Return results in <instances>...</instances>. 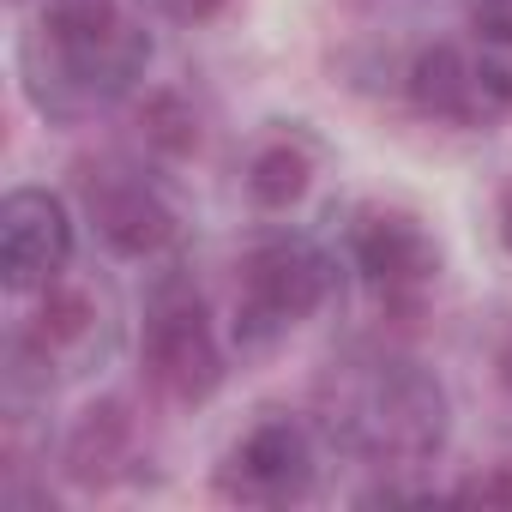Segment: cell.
Listing matches in <instances>:
<instances>
[{"label":"cell","mask_w":512,"mask_h":512,"mask_svg":"<svg viewBox=\"0 0 512 512\" xmlns=\"http://www.w3.org/2000/svg\"><path fill=\"white\" fill-rule=\"evenodd\" d=\"M494 229H500V247L512 253V175H506L500 193H494Z\"/></svg>","instance_id":"obj_17"},{"label":"cell","mask_w":512,"mask_h":512,"mask_svg":"<svg viewBox=\"0 0 512 512\" xmlns=\"http://www.w3.org/2000/svg\"><path fill=\"white\" fill-rule=\"evenodd\" d=\"M452 494L458 500H482V506H512V464H488V470L464 476Z\"/></svg>","instance_id":"obj_15"},{"label":"cell","mask_w":512,"mask_h":512,"mask_svg":"<svg viewBox=\"0 0 512 512\" xmlns=\"http://www.w3.org/2000/svg\"><path fill=\"white\" fill-rule=\"evenodd\" d=\"M139 139L163 157H187L199 151V115L181 103V91H151L139 103Z\"/></svg>","instance_id":"obj_13"},{"label":"cell","mask_w":512,"mask_h":512,"mask_svg":"<svg viewBox=\"0 0 512 512\" xmlns=\"http://www.w3.org/2000/svg\"><path fill=\"white\" fill-rule=\"evenodd\" d=\"M79 205L97 229V241L121 260H157V253L175 241L181 217L175 205L163 199V187L121 163V157H103V163H79Z\"/></svg>","instance_id":"obj_8"},{"label":"cell","mask_w":512,"mask_h":512,"mask_svg":"<svg viewBox=\"0 0 512 512\" xmlns=\"http://www.w3.org/2000/svg\"><path fill=\"white\" fill-rule=\"evenodd\" d=\"M320 482V446L290 410H260L217 464V494L241 506H296Z\"/></svg>","instance_id":"obj_7"},{"label":"cell","mask_w":512,"mask_h":512,"mask_svg":"<svg viewBox=\"0 0 512 512\" xmlns=\"http://www.w3.org/2000/svg\"><path fill=\"white\" fill-rule=\"evenodd\" d=\"M139 368L151 380L157 398L169 404H205L217 398L223 374H229V356H223V338L211 326V308L199 296L193 278L181 272H163L145 296V332H139Z\"/></svg>","instance_id":"obj_4"},{"label":"cell","mask_w":512,"mask_h":512,"mask_svg":"<svg viewBox=\"0 0 512 512\" xmlns=\"http://www.w3.org/2000/svg\"><path fill=\"white\" fill-rule=\"evenodd\" d=\"M344 253H350V272L368 284L374 308L392 314V320H416L422 302L440 284V266H446V253L428 235V223L410 205H392V199H362L350 211Z\"/></svg>","instance_id":"obj_5"},{"label":"cell","mask_w":512,"mask_h":512,"mask_svg":"<svg viewBox=\"0 0 512 512\" xmlns=\"http://www.w3.org/2000/svg\"><path fill=\"white\" fill-rule=\"evenodd\" d=\"M157 7L169 13V19H181V25H205V19H217L229 0H157Z\"/></svg>","instance_id":"obj_16"},{"label":"cell","mask_w":512,"mask_h":512,"mask_svg":"<svg viewBox=\"0 0 512 512\" xmlns=\"http://www.w3.org/2000/svg\"><path fill=\"white\" fill-rule=\"evenodd\" d=\"M464 19H470V37L512 49V0H464Z\"/></svg>","instance_id":"obj_14"},{"label":"cell","mask_w":512,"mask_h":512,"mask_svg":"<svg viewBox=\"0 0 512 512\" xmlns=\"http://www.w3.org/2000/svg\"><path fill=\"white\" fill-rule=\"evenodd\" d=\"M314 416L326 440L380 470H416L440 458L452 434V398L434 368L392 344H356L314 380Z\"/></svg>","instance_id":"obj_1"},{"label":"cell","mask_w":512,"mask_h":512,"mask_svg":"<svg viewBox=\"0 0 512 512\" xmlns=\"http://www.w3.org/2000/svg\"><path fill=\"white\" fill-rule=\"evenodd\" d=\"M19 67L43 115L79 121V115L121 103L145 79L151 37L121 0H49L25 37Z\"/></svg>","instance_id":"obj_2"},{"label":"cell","mask_w":512,"mask_h":512,"mask_svg":"<svg viewBox=\"0 0 512 512\" xmlns=\"http://www.w3.org/2000/svg\"><path fill=\"white\" fill-rule=\"evenodd\" d=\"M241 181H247V199L260 211H290L314 187V145L302 133H272L266 145H253Z\"/></svg>","instance_id":"obj_12"},{"label":"cell","mask_w":512,"mask_h":512,"mask_svg":"<svg viewBox=\"0 0 512 512\" xmlns=\"http://www.w3.org/2000/svg\"><path fill=\"white\" fill-rule=\"evenodd\" d=\"M133 458H139V416L127 410V398L91 404V410L73 422L67 446H61V464H67V476H73L79 488H109V482H121V476L133 470Z\"/></svg>","instance_id":"obj_10"},{"label":"cell","mask_w":512,"mask_h":512,"mask_svg":"<svg viewBox=\"0 0 512 512\" xmlns=\"http://www.w3.org/2000/svg\"><path fill=\"white\" fill-rule=\"evenodd\" d=\"M494 368H500V386H506V392H512V338H506V344H500V350H494Z\"/></svg>","instance_id":"obj_18"},{"label":"cell","mask_w":512,"mask_h":512,"mask_svg":"<svg viewBox=\"0 0 512 512\" xmlns=\"http://www.w3.org/2000/svg\"><path fill=\"white\" fill-rule=\"evenodd\" d=\"M404 91L416 103V115L440 121V127H500L512 115V67L494 55V43H428L416 49Z\"/></svg>","instance_id":"obj_6"},{"label":"cell","mask_w":512,"mask_h":512,"mask_svg":"<svg viewBox=\"0 0 512 512\" xmlns=\"http://www.w3.org/2000/svg\"><path fill=\"white\" fill-rule=\"evenodd\" d=\"M73 260V211L49 187H13L0 199V278L7 290H43L67 278Z\"/></svg>","instance_id":"obj_9"},{"label":"cell","mask_w":512,"mask_h":512,"mask_svg":"<svg viewBox=\"0 0 512 512\" xmlns=\"http://www.w3.org/2000/svg\"><path fill=\"white\" fill-rule=\"evenodd\" d=\"M338 296V253L302 229H272L241 253L235 278V344L272 350L302 320H314Z\"/></svg>","instance_id":"obj_3"},{"label":"cell","mask_w":512,"mask_h":512,"mask_svg":"<svg viewBox=\"0 0 512 512\" xmlns=\"http://www.w3.org/2000/svg\"><path fill=\"white\" fill-rule=\"evenodd\" d=\"M37 296H43V302H37L31 326L13 338V350H25L37 368H55V362L85 356V350L97 344V332H103V308L91 302V290L55 278V284H43Z\"/></svg>","instance_id":"obj_11"}]
</instances>
